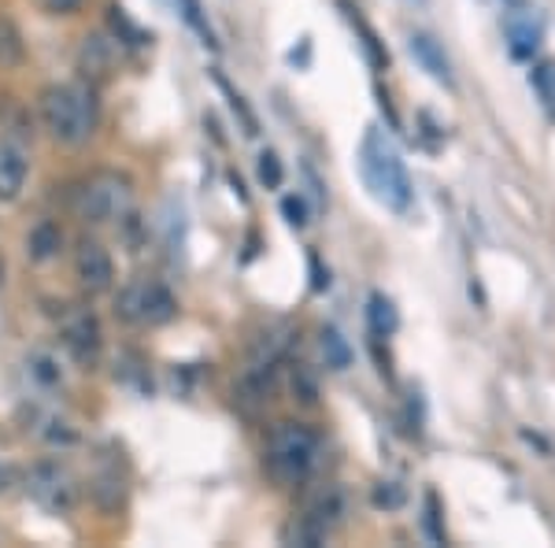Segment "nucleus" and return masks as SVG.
<instances>
[{
	"label": "nucleus",
	"mask_w": 555,
	"mask_h": 548,
	"mask_svg": "<svg viewBox=\"0 0 555 548\" xmlns=\"http://www.w3.org/2000/svg\"><path fill=\"white\" fill-rule=\"evenodd\" d=\"M41 123L52 141L60 145H86L96 130V97L89 82H64V86H44L38 97Z\"/></svg>",
	"instance_id": "nucleus-1"
},
{
	"label": "nucleus",
	"mask_w": 555,
	"mask_h": 548,
	"mask_svg": "<svg viewBox=\"0 0 555 548\" xmlns=\"http://www.w3.org/2000/svg\"><path fill=\"white\" fill-rule=\"evenodd\" d=\"M360 167H363V178L371 186V193L378 196L385 208L392 212H408L411 208V178H408V167L400 160L397 145L389 138L371 127L363 133V145H360Z\"/></svg>",
	"instance_id": "nucleus-2"
},
{
	"label": "nucleus",
	"mask_w": 555,
	"mask_h": 548,
	"mask_svg": "<svg viewBox=\"0 0 555 548\" xmlns=\"http://www.w3.org/2000/svg\"><path fill=\"white\" fill-rule=\"evenodd\" d=\"M319 460V434L304 422H278L267 437V471L282 485H300Z\"/></svg>",
	"instance_id": "nucleus-3"
},
{
	"label": "nucleus",
	"mask_w": 555,
	"mask_h": 548,
	"mask_svg": "<svg viewBox=\"0 0 555 548\" xmlns=\"http://www.w3.org/2000/svg\"><path fill=\"white\" fill-rule=\"evenodd\" d=\"M75 208L89 227L119 222L133 208V182L122 170H93L75 190Z\"/></svg>",
	"instance_id": "nucleus-4"
},
{
	"label": "nucleus",
	"mask_w": 555,
	"mask_h": 548,
	"mask_svg": "<svg viewBox=\"0 0 555 548\" xmlns=\"http://www.w3.org/2000/svg\"><path fill=\"white\" fill-rule=\"evenodd\" d=\"M115 316L122 322H133V327H164L178 316V301L156 278H133L115 296Z\"/></svg>",
	"instance_id": "nucleus-5"
},
{
	"label": "nucleus",
	"mask_w": 555,
	"mask_h": 548,
	"mask_svg": "<svg viewBox=\"0 0 555 548\" xmlns=\"http://www.w3.org/2000/svg\"><path fill=\"white\" fill-rule=\"evenodd\" d=\"M26 493H30L41 508L56 511V515H60V511H70V508H75V500H78L75 479H70L64 467L52 463V460L30 467V474H26Z\"/></svg>",
	"instance_id": "nucleus-6"
},
{
	"label": "nucleus",
	"mask_w": 555,
	"mask_h": 548,
	"mask_svg": "<svg viewBox=\"0 0 555 548\" xmlns=\"http://www.w3.org/2000/svg\"><path fill=\"white\" fill-rule=\"evenodd\" d=\"M60 334H64V345L70 348V356H75L78 364H93V359L101 356L104 334H101V322H96L93 311H86V308L64 311Z\"/></svg>",
	"instance_id": "nucleus-7"
},
{
	"label": "nucleus",
	"mask_w": 555,
	"mask_h": 548,
	"mask_svg": "<svg viewBox=\"0 0 555 548\" xmlns=\"http://www.w3.org/2000/svg\"><path fill=\"white\" fill-rule=\"evenodd\" d=\"M75 275L78 282H82L86 293H107L115 282V264L112 256H107V248L101 241H78L75 248Z\"/></svg>",
	"instance_id": "nucleus-8"
},
{
	"label": "nucleus",
	"mask_w": 555,
	"mask_h": 548,
	"mask_svg": "<svg viewBox=\"0 0 555 548\" xmlns=\"http://www.w3.org/2000/svg\"><path fill=\"white\" fill-rule=\"evenodd\" d=\"M30 175V160H26V145L15 138H0V201H15Z\"/></svg>",
	"instance_id": "nucleus-9"
},
{
	"label": "nucleus",
	"mask_w": 555,
	"mask_h": 548,
	"mask_svg": "<svg viewBox=\"0 0 555 548\" xmlns=\"http://www.w3.org/2000/svg\"><path fill=\"white\" fill-rule=\"evenodd\" d=\"M504 34H507V49H512L515 60H533L537 49H541V41H544L541 20H537L533 12H522V8L507 15Z\"/></svg>",
	"instance_id": "nucleus-10"
},
{
	"label": "nucleus",
	"mask_w": 555,
	"mask_h": 548,
	"mask_svg": "<svg viewBox=\"0 0 555 548\" xmlns=\"http://www.w3.org/2000/svg\"><path fill=\"white\" fill-rule=\"evenodd\" d=\"M78 71L86 75L89 86L107 82V78H112L115 52H112V44H107V38H101V34H89V38H82V49H78Z\"/></svg>",
	"instance_id": "nucleus-11"
},
{
	"label": "nucleus",
	"mask_w": 555,
	"mask_h": 548,
	"mask_svg": "<svg viewBox=\"0 0 555 548\" xmlns=\"http://www.w3.org/2000/svg\"><path fill=\"white\" fill-rule=\"evenodd\" d=\"M304 519H308L315 530H322V534H330L334 526L345 523V493L337 489V485H326V489H322L319 497L308 505Z\"/></svg>",
	"instance_id": "nucleus-12"
},
{
	"label": "nucleus",
	"mask_w": 555,
	"mask_h": 548,
	"mask_svg": "<svg viewBox=\"0 0 555 548\" xmlns=\"http://www.w3.org/2000/svg\"><path fill=\"white\" fill-rule=\"evenodd\" d=\"M411 56L423 64L429 75L437 78V82H444V86H452V64H449V56H444V49L437 44L429 34H411Z\"/></svg>",
	"instance_id": "nucleus-13"
},
{
	"label": "nucleus",
	"mask_w": 555,
	"mask_h": 548,
	"mask_svg": "<svg viewBox=\"0 0 555 548\" xmlns=\"http://www.w3.org/2000/svg\"><path fill=\"white\" fill-rule=\"evenodd\" d=\"M60 248H64V230H60L56 222L41 219L38 227L26 233V256L38 259V264H44V259H52V256H60Z\"/></svg>",
	"instance_id": "nucleus-14"
},
{
	"label": "nucleus",
	"mask_w": 555,
	"mask_h": 548,
	"mask_svg": "<svg viewBox=\"0 0 555 548\" xmlns=\"http://www.w3.org/2000/svg\"><path fill=\"white\" fill-rule=\"evenodd\" d=\"M0 130H4V138H15V141H23V145H30V138H34L30 115H26V107L20 101H12V97L0 101Z\"/></svg>",
	"instance_id": "nucleus-15"
},
{
	"label": "nucleus",
	"mask_w": 555,
	"mask_h": 548,
	"mask_svg": "<svg viewBox=\"0 0 555 548\" xmlns=\"http://www.w3.org/2000/svg\"><path fill=\"white\" fill-rule=\"evenodd\" d=\"M26 60V44H23V34L8 15H0V67L12 71L20 67Z\"/></svg>",
	"instance_id": "nucleus-16"
},
{
	"label": "nucleus",
	"mask_w": 555,
	"mask_h": 548,
	"mask_svg": "<svg viewBox=\"0 0 555 548\" xmlns=\"http://www.w3.org/2000/svg\"><path fill=\"white\" fill-rule=\"evenodd\" d=\"M366 319H371V330L378 337H389L392 330H397V308H392V301L385 293H371V304H366Z\"/></svg>",
	"instance_id": "nucleus-17"
},
{
	"label": "nucleus",
	"mask_w": 555,
	"mask_h": 548,
	"mask_svg": "<svg viewBox=\"0 0 555 548\" xmlns=\"http://www.w3.org/2000/svg\"><path fill=\"white\" fill-rule=\"evenodd\" d=\"M26 367H30L34 379H38L41 385H49V390L64 382V367H60V359L52 356V353H44V348H38V353L26 356Z\"/></svg>",
	"instance_id": "nucleus-18"
},
{
	"label": "nucleus",
	"mask_w": 555,
	"mask_h": 548,
	"mask_svg": "<svg viewBox=\"0 0 555 548\" xmlns=\"http://www.w3.org/2000/svg\"><path fill=\"white\" fill-rule=\"evenodd\" d=\"M322 356H326V367H334V371H345L352 364V348H348V341L334 327L322 330Z\"/></svg>",
	"instance_id": "nucleus-19"
},
{
	"label": "nucleus",
	"mask_w": 555,
	"mask_h": 548,
	"mask_svg": "<svg viewBox=\"0 0 555 548\" xmlns=\"http://www.w3.org/2000/svg\"><path fill=\"white\" fill-rule=\"evenodd\" d=\"M345 12H348V23H352L356 30H360V38H363V49H366V56H371V64H374V67H385V64H389V56H385V49H382V44H378V34H374L371 26H366V20H363V15L356 12L352 4H345Z\"/></svg>",
	"instance_id": "nucleus-20"
},
{
	"label": "nucleus",
	"mask_w": 555,
	"mask_h": 548,
	"mask_svg": "<svg viewBox=\"0 0 555 548\" xmlns=\"http://www.w3.org/2000/svg\"><path fill=\"white\" fill-rule=\"evenodd\" d=\"M530 82L537 89V97H541V104L548 107V115L555 119V60H544V64L533 67Z\"/></svg>",
	"instance_id": "nucleus-21"
},
{
	"label": "nucleus",
	"mask_w": 555,
	"mask_h": 548,
	"mask_svg": "<svg viewBox=\"0 0 555 548\" xmlns=\"http://www.w3.org/2000/svg\"><path fill=\"white\" fill-rule=\"evenodd\" d=\"M175 4H178V12H182V20L204 38V44H211V49H215V34H211V26H208V20H204V12H201V0H175Z\"/></svg>",
	"instance_id": "nucleus-22"
},
{
	"label": "nucleus",
	"mask_w": 555,
	"mask_h": 548,
	"mask_svg": "<svg viewBox=\"0 0 555 548\" xmlns=\"http://www.w3.org/2000/svg\"><path fill=\"white\" fill-rule=\"evenodd\" d=\"M256 170H259V182H263L267 190H278V186H282V178H285L282 160H278L274 152H263V156H259V164H256Z\"/></svg>",
	"instance_id": "nucleus-23"
},
{
	"label": "nucleus",
	"mask_w": 555,
	"mask_h": 548,
	"mask_svg": "<svg viewBox=\"0 0 555 548\" xmlns=\"http://www.w3.org/2000/svg\"><path fill=\"white\" fill-rule=\"evenodd\" d=\"M426 534H429V541H444L441 505H437V493H426Z\"/></svg>",
	"instance_id": "nucleus-24"
},
{
	"label": "nucleus",
	"mask_w": 555,
	"mask_h": 548,
	"mask_svg": "<svg viewBox=\"0 0 555 548\" xmlns=\"http://www.w3.org/2000/svg\"><path fill=\"white\" fill-rule=\"evenodd\" d=\"M282 212H285V222H289V227H297V230L308 227V204H304V196H285Z\"/></svg>",
	"instance_id": "nucleus-25"
},
{
	"label": "nucleus",
	"mask_w": 555,
	"mask_h": 548,
	"mask_svg": "<svg viewBox=\"0 0 555 548\" xmlns=\"http://www.w3.org/2000/svg\"><path fill=\"white\" fill-rule=\"evenodd\" d=\"M374 505H378V508H400V505H404V489H400V485H392V482H382L378 489H374Z\"/></svg>",
	"instance_id": "nucleus-26"
},
{
	"label": "nucleus",
	"mask_w": 555,
	"mask_h": 548,
	"mask_svg": "<svg viewBox=\"0 0 555 548\" xmlns=\"http://www.w3.org/2000/svg\"><path fill=\"white\" fill-rule=\"evenodd\" d=\"M49 15H75L82 8V0H38Z\"/></svg>",
	"instance_id": "nucleus-27"
},
{
	"label": "nucleus",
	"mask_w": 555,
	"mask_h": 548,
	"mask_svg": "<svg viewBox=\"0 0 555 548\" xmlns=\"http://www.w3.org/2000/svg\"><path fill=\"white\" fill-rule=\"evenodd\" d=\"M0 489H8V467H0Z\"/></svg>",
	"instance_id": "nucleus-28"
},
{
	"label": "nucleus",
	"mask_w": 555,
	"mask_h": 548,
	"mask_svg": "<svg viewBox=\"0 0 555 548\" xmlns=\"http://www.w3.org/2000/svg\"><path fill=\"white\" fill-rule=\"evenodd\" d=\"M0 282H4V264H0Z\"/></svg>",
	"instance_id": "nucleus-29"
}]
</instances>
